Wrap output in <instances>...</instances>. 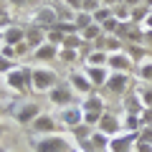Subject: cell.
<instances>
[{
	"label": "cell",
	"instance_id": "6da1fadb",
	"mask_svg": "<svg viewBox=\"0 0 152 152\" xmlns=\"http://www.w3.org/2000/svg\"><path fill=\"white\" fill-rule=\"evenodd\" d=\"M28 145L33 147V152H76L74 140L64 134V132H53V134H33L28 137Z\"/></svg>",
	"mask_w": 152,
	"mask_h": 152
},
{
	"label": "cell",
	"instance_id": "7a4b0ae2",
	"mask_svg": "<svg viewBox=\"0 0 152 152\" xmlns=\"http://www.w3.org/2000/svg\"><path fill=\"white\" fill-rule=\"evenodd\" d=\"M3 81H5V89H8V91H15V94H31V91H33L31 69L23 66V64H15L5 76H3Z\"/></svg>",
	"mask_w": 152,
	"mask_h": 152
},
{
	"label": "cell",
	"instance_id": "3957f363",
	"mask_svg": "<svg viewBox=\"0 0 152 152\" xmlns=\"http://www.w3.org/2000/svg\"><path fill=\"white\" fill-rule=\"evenodd\" d=\"M31 76H33V91H36V94H48L51 89L58 84V74H56L48 64L33 66V69H31Z\"/></svg>",
	"mask_w": 152,
	"mask_h": 152
},
{
	"label": "cell",
	"instance_id": "277c9868",
	"mask_svg": "<svg viewBox=\"0 0 152 152\" xmlns=\"http://www.w3.org/2000/svg\"><path fill=\"white\" fill-rule=\"evenodd\" d=\"M41 112H43V109H41V104H36V102H31V99H26V102L15 104V107L10 109V117H13V122H15V124L31 127L33 119H36Z\"/></svg>",
	"mask_w": 152,
	"mask_h": 152
},
{
	"label": "cell",
	"instance_id": "5b68a950",
	"mask_svg": "<svg viewBox=\"0 0 152 152\" xmlns=\"http://www.w3.org/2000/svg\"><path fill=\"white\" fill-rule=\"evenodd\" d=\"M74 89H71V84L66 81H58L53 89L48 91V102H51V107H58V109H64V107H71V104H76L74 102Z\"/></svg>",
	"mask_w": 152,
	"mask_h": 152
},
{
	"label": "cell",
	"instance_id": "8992f818",
	"mask_svg": "<svg viewBox=\"0 0 152 152\" xmlns=\"http://www.w3.org/2000/svg\"><path fill=\"white\" fill-rule=\"evenodd\" d=\"M58 124H61V129H66V132H71L74 127H79V124H84V109H81V104H71V107H64V109H58Z\"/></svg>",
	"mask_w": 152,
	"mask_h": 152
},
{
	"label": "cell",
	"instance_id": "52a82bcc",
	"mask_svg": "<svg viewBox=\"0 0 152 152\" xmlns=\"http://www.w3.org/2000/svg\"><path fill=\"white\" fill-rule=\"evenodd\" d=\"M28 129H31V134H53V132H61V124H58V117L56 114L41 112Z\"/></svg>",
	"mask_w": 152,
	"mask_h": 152
},
{
	"label": "cell",
	"instance_id": "ba28073f",
	"mask_svg": "<svg viewBox=\"0 0 152 152\" xmlns=\"http://www.w3.org/2000/svg\"><path fill=\"white\" fill-rule=\"evenodd\" d=\"M31 26H41V28H53L56 23H58V13H56L53 5H41V8H33L31 10Z\"/></svg>",
	"mask_w": 152,
	"mask_h": 152
},
{
	"label": "cell",
	"instance_id": "9c48e42d",
	"mask_svg": "<svg viewBox=\"0 0 152 152\" xmlns=\"http://www.w3.org/2000/svg\"><path fill=\"white\" fill-rule=\"evenodd\" d=\"M66 81L71 84V89H74L76 94H81V96H89V94L94 91V84L89 81V76H86V71H84V69H69Z\"/></svg>",
	"mask_w": 152,
	"mask_h": 152
},
{
	"label": "cell",
	"instance_id": "30bf717a",
	"mask_svg": "<svg viewBox=\"0 0 152 152\" xmlns=\"http://www.w3.org/2000/svg\"><path fill=\"white\" fill-rule=\"evenodd\" d=\"M109 71L112 74H132L137 66V61L132 58L127 51H119V53H109V61H107Z\"/></svg>",
	"mask_w": 152,
	"mask_h": 152
},
{
	"label": "cell",
	"instance_id": "8fae6325",
	"mask_svg": "<svg viewBox=\"0 0 152 152\" xmlns=\"http://www.w3.org/2000/svg\"><path fill=\"white\" fill-rule=\"evenodd\" d=\"M137 140H140V132H119L109 140V152H134Z\"/></svg>",
	"mask_w": 152,
	"mask_h": 152
},
{
	"label": "cell",
	"instance_id": "7c38bea8",
	"mask_svg": "<svg viewBox=\"0 0 152 152\" xmlns=\"http://www.w3.org/2000/svg\"><path fill=\"white\" fill-rule=\"evenodd\" d=\"M129 89V74H112L109 81L104 84V91L109 96H124Z\"/></svg>",
	"mask_w": 152,
	"mask_h": 152
},
{
	"label": "cell",
	"instance_id": "4fadbf2b",
	"mask_svg": "<svg viewBox=\"0 0 152 152\" xmlns=\"http://www.w3.org/2000/svg\"><path fill=\"white\" fill-rule=\"evenodd\" d=\"M96 129L104 132V134H109V137L119 134V132H122V117H119V114H112V112L107 109V112L102 114V119H99Z\"/></svg>",
	"mask_w": 152,
	"mask_h": 152
},
{
	"label": "cell",
	"instance_id": "5bb4252c",
	"mask_svg": "<svg viewBox=\"0 0 152 152\" xmlns=\"http://www.w3.org/2000/svg\"><path fill=\"white\" fill-rule=\"evenodd\" d=\"M3 28V41L0 43H10V46H18L26 41V28L20 26V23H5Z\"/></svg>",
	"mask_w": 152,
	"mask_h": 152
},
{
	"label": "cell",
	"instance_id": "9a60e30c",
	"mask_svg": "<svg viewBox=\"0 0 152 152\" xmlns=\"http://www.w3.org/2000/svg\"><path fill=\"white\" fill-rule=\"evenodd\" d=\"M84 71H86L89 81L94 84V89H104V84H107L109 76H112L109 66H84Z\"/></svg>",
	"mask_w": 152,
	"mask_h": 152
},
{
	"label": "cell",
	"instance_id": "2e32d148",
	"mask_svg": "<svg viewBox=\"0 0 152 152\" xmlns=\"http://www.w3.org/2000/svg\"><path fill=\"white\" fill-rule=\"evenodd\" d=\"M31 58H36L38 64H51V61L58 58V46H53V43H48V41H46V43H41L36 51H33Z\"/></svg>",
	"mask_w": 152,
	"mask_h": 152
},
{
	"label": "cell",
	"instance_id": "e0dca14e",
	"mask_svg": "<svg viewBox=\"0 0 152 152\" xmlns=\"http://www.w3.org/2000/svg\"><path fill=\"white\" fill-rule=\"evenodd\" d=\"M81 109H84V112H96V114H104V112H107V99H104L102 94L91 91L89 96H84V99H81Z\"/></svg>",
	"mask_w": 152,
	"mask_h": 152
},
{
	"label": "cell",
	"instance_id": "ac0fdd59",
	"mask_svg": "<svg viewBox=\"0 0 152 152\" xmlns=\"http://www.w3.org/2000/svg\"><path fill=\"white\" fill-rule=\"evenodd\" d=\"M46 33H48V31L41 28V26H28V28H26V43L36 51L41 43H46Z\"/></svg>",
	"mask_w": 152,
	"mask_h": 152
},
{
	"label": "cell",
	"instance_id": "d6986e66",
	"mask_svg": "<svg viewBox=\"0 0 152 152\" xmlns=\"http://www.w3.org/2000/svg\"><path fill=\"white\" fill-rule=\"evenodd\" d=\"M134 76H137V81H140V84H152V56H150V58L137 61Z\"/></svg>",
	"mask_w": 152,
	"mask_h": 152
},
{
	"label": "cell",
	"instance_id": "ffe728a7",
	"mask_svg": "<svg viewBox=\"0 0 152 152\" xmlns=\"http://www.w3.org/2000/svg\"><path fill=\"white\" fill-rule=\"evenodd\" d=\"M94 129H96V127H91V124H86V122H84V124H79V127H74V129H71V140L76 142V147H81L84 142H89V137L94 134Z\"/></svg>",
	"mask_w": 152,
	"mask_h": 152
},
{
	"label": "cell",
	"instance_id": "44dd1931",
	"mask_svg": "<svg viewBox=\"0 0 152 152\" xmlns=\"http://www.w3.org/2000/svg\"><path fill=\"white\" fill-rule=\"evenodd\" d=\"M122 109H124L127 114H140L142 109H145V107H142V102H140V96H137V91L122 96Z\"/></svg>",
	"mask_w": 152,
	"mask_h": 152
},
{
	"label": "cell",
	"instance_id": "7402d4cb",
	"mask_svg": "<svg viewBox=\"0 0 152 152\" xmlns=\"http://www.w3.org/2000/svg\"><path fill=\"white\" fill-rule=\"evenodd\" d=\"M107 61H109V53H107V51L94 48L91 53L84 58V66H107Z\"/></svg>",
	"mask_w": 152,
	"mask_h": 152
},
{
	"label": "cell",
	"instance_id": "603a6c76",
	"mask_svg": "<svg viewBox=\"0 0 152 152\" xmlns=\"http://www.w3.org/2000/svg\"><path fill=\"white\" fill-rule=\"evenodd\" d=\"M142 129V122H140V114H122V132H140Z\"/></svg>",
	"mask_w": 152,
	"mask_h": 152
},
{
	"label": "cell",
	"instance_id": "cb8c5ba5",
	"mask_svg": "<svg viewBox=\"0 0 152 152\" xmlns=\"http://www.w3.org/2000/svg\"><path fill=\"white\" fill-rule=\"evenodd\" d=\"M104 51L107 53H119V51H124V41L119 36H104Z\"/></svg>",
	"mask_w": 152,
	"mask_h": 152
},
{
	"label": "cell",
	"instance_id": "d4e9b609",
	"mask_svg": "<svg viewBox=\"0 0 152 152\" xmlns=\"http://www.w3.org/2000/svg\"><path fill=\"white\" fill-rule=\"evenodd\" d=\"M102 36H104V31H102L99 23H91L89 28H84V31H81V38H84V41H91V43H94V41H99Z\"/></svg>",
	"mask_w": 152,
	"mask_h": 152
},
{
	"label": "cell",
	"instance_id": "484cf974",
	"mask_svg": "<svg viewBox=\"0 0 152 152\" xmlns=\"http://www.w3.org/2000/svg\"><path fill=\"white\" fill-rule=\"evenodd\" d=\"M134 91H137V96H140L142 107H152V84H140Z\"/></svg>",
	"mask_w": 152,
	"mask_h": 152
},
{
	"label": "cell",
	"instance_id": "4316f807",
	"mask_svg": "<svg viewBox=\"0 0 152 152\" xmlns=\"http://www.w3.org/2000/svg\"><path fill=\"white\" fill-rule=\"evenodd\" d=\"M79 58H81V56H79V51H74V48H58V58H56V61L71 66V64H76Z\"/></svg>",
	"mask_w": 152,
	"mask_h": 152
},
{
	"label": "cell",
	"instance_id": "83f0119b",
	"mask_svg": "<svg viewBox=\"0 0 152 152\" xmlns=\"http://www.w3.org/2000/svg\"><path fill=\"white\" fill-rule=\"evenodd\" d=\"M91 23H94L91 13H84V10H81V13H76V15H74V26H76V31H79V33H81L84 28H89Z\"/></svg>",
	"mask_w": 152,
	"mask_h": 152
},
{
	"label": "cell",
	"instance_id": "f1b7e54d",
	"mask_svg": "<svg viewBox=\"0 0 152 152\" xmlns=\"http://www.w3.org/2000/svg\"><path fill=\"white\" fill-rule=\"evenodd\" d=\"M147 15H150V8H147L145 3H142V5H134V8H132V23H134V26H142Z\"/></svg>",
	"mask_w": 152,
	"mask_h": 152
},
{
	"label": "cell",
	"instance_id": "f546056e",
	"mask_svg": "<svg viewBox=\"0 0 152 152\" xmlns=\"http://www.w3.org/2000/svg\"><path fill=\"white\" fill-rule=\"evenodd\" d=\"M81 46H84L81 33H69V36L64 38V46H61V48H74V51H79Z\"/></svg>",
	"mask_w": 152,
	"mask_h": 152
},
{
	"label": "cell",
	"instance_id": "4dcf8cb0",
	"mask_svg": "<svg viewBox=\"0 0 152 152\" xmlns=\"http://www.w3.org/2000/svg\"><path fill=\"white\" fill-rule=\"evenodd\" d=\"M112 15H114V10H112V8H107V5H102L99 10H94V13H91L94 23H99V26H102V23H107Z\"/></svg>",
	"mask_w": 152,
	"mask_h": 152
},
{
	"label": "cell",
	"instance_id": "1f68e13d",
	"mask_svg": "<svg viewBox=\"0 0 152 152\" xmlns=\"http://www.w3.org/2000/svg\"><path fill=\"white\" fill-rule=\"evenodd\" d=\"M112 10H114V18H117V20H132V8H129V5H124V3L114 5Z\"/></svg>",
	"mask_w": 152,
	"mask_h": 152
},
{
	"label": "cell",
	"instance_id": "d6a6232c",
	"mask_svg": "<svg viewBox=\"0 0 152 152\" xmlns=\"http://www.w3.org/2000/svg\"><path fill=\"white\" fill-rule=\"evenodd\" d=\"M64 38H66V33H61V31H56V28H48V33H46V41L48 43H53V46H64Z\"/></svg>",
	"mask_w": 152,
	"mask_h": 152
},
{
	"label": "cell",
	"instance_id": "836d02e7",
	"mask_svg": "<svg viewBox=\"0 0 152 152\" xmlns=\"http://www.w3.org/2000/svg\"><path fill=\"white\" fill-rule=\"evenodd\" d=\"M0 56H3V58H10V61H15V58H18V53H15V46H10V43H0Z\"/></svg>",
	"mask_w": 152,
	"mask_h": 152
},
{
	"label": "cell",
	"instance_id": "e575fe53",
	"mask_svg": "<svg viewBox=\"0 0 152 152\" xmlns=\"http://www.w3.org/2000/svg\"><path fill=\"white\" fill-rule=\"evenodd\" d=\"M140 122H142V127H152V107H145L140 112Z\"/></svg>",
	"mask_w": 152,
	"mask_h": 152
},
{
	"label": "cell",
	"instance_id": "d590c367",
	"mask_svg": "<svg viewBox=\"0 0 152 152\" xmlns=\"http://www.w3.org/2000/svg\"><path fill=\"white\" fill-rule=\"evenodd\" d=\"M69 10H74V13H81L84 10V0H61Z\"/></svg>",
	"mask_w": 152,
	"mask_h": 152
},
{
	"label": "cell",
	"instance_id": "8d00e7d4",
	"mask_svg": "<svg viewBox=\"0 0 152 152\" xmlns=\"http://www.w3.org/2000/svg\"><path fill=\"white\" fill-rule=\"evenodd\" d=\"M142 46L152 51V28H142Z\"/></svg>",
	"mask_w": 152,
	"mask_h": 152
},
{
	"label": "cell",
	"instance_id": "74e56055",
	"mask_svg": "<svg viewBox=\"0 0 152 152\" xmlns=\"http://www.w3.org/2000/svg\"><path fill=\"white\" fill-rule=\"evenodd\" d=\"M15 53H18V58H26L28 53H33V48L26 43V41H23V43H18V46H15Z\"/></svg>",
	"mask_w": 152,
	"mask_h": 152
},
{
	"label": "cell",
	"instance_id": "f35d334b",
	"mask_svg": "<svg viewBox=\"0 0 152 152\" xmlns=\"http://www.w3.org/2000/svg\"><path fill=\"white\" fill-rule=\"evenodd\" d=\"M102 8V0H84V13H94Z\"/></svg>",
	"mask_w": 152,
	"mask_h": 152
},
{
	"label": "cell",
	"instance_id": "ab89813d",
	"mask_svg": "<svg viewBox=\"0 0 152 152\" xmlns=\"http://www.w3.org/2000/svg\"><path fill=\"white\" fill-rule=\"evenodd\" d=\"M13 66H15V64H13L10 58H3V56H0V76H5L8 71L13 69Z\"/></svg>",
	"mask_w": 152,
	"mask_h": 152
},
{
	"label": "cell",
	"instance_id": "60d3db41",
	"mask_svg": "<svg viewBox=\"0 0 152 152\" xmlns=\"http://www.w3.org/2000/svg\"><path fill=\"white\" fill-rule=\"evenodd\" d=\"M134 152H152V145L145 142V140H137L134 142Z\"/></svg>",
	"mask_w": 152,
	"mask_h": 152
},
{
	"label": "cell",
	"instance_id": "b9f144b4",
	"mask_svg": "<svg viewBox=\"0 0 152 152\" xmlns=\"http://www.w3.org/2000/svg\"><path fill=\"white\" fill-rule=\"evenodd\" d=\"M140 140H145V142L152 145V127H142L140 129Z\"/></svg>",
	"mask_w": 152,
	"mask_h": 152
},
{
	"label": "cell",
	"instance_id": "7bdbcfd3",
	"mask_svg": "<svg viewBox=\"0 0 152 152\" xmlns=\"http://www.w3.org/2000/svg\"><path fill=\"white\" fill-rule=\"evenodd\" d=\"M8 3H10L13 8H23V5H28L31 0H8Z\"/></svg>",
	"mask_w": 152,
	"mask_h": 152
},
{
	"label": "cell",
	"instance_id": "ee69618b",
	"mask_svg": "<svg viewBox=\"0 0 152 152\" xmlns=\"http://www.w3.org/2000/svg\"><path fill=\"white\" fill-rule=\"evenodd\" d=\"M122 3H124V5H129V8H134V5H142L145 0H122Z\"/></svg>",
	"mask_w": 152,
	"mask_h": 152
},
{
	"label": "cell",
	"instance_id": "f6af8a7d",
	"mask_svg": "<svg viewBox=\"0 0 152 152\" xmlns=\"http://www.w3.org/2000/svg\"><path fill=\"white\" fill-rule=\"evenodd\" d=\"M122 0H102V5H107V8H114V5H119Z\"/></svg>",
	"mask_w": 152,
	"mask_h": 152
},
{
	"label": "cell",
	"instance_id": "bcb514c9",
	"mask_svg": "<svg viewBox=\"0 0 152 152\" xmlns=\"http://www.w3.org/2000/svg\"><path fill=\"white\" fill-rule=\"evenodd\" d=\"M142 28H152V10H150V15L145 18V23H142Z\"/></svg>",
	"mask_w": 152,
	"mask_h": 152
},
{
	"label": "cell",
	"instance_id": "7dc6e473",
	"mask_svg": "<svg viewBox=\"0 0 152 152\" xmlns=\"http://www.w3.org/2000/svg\"><path fill=\"white\" fill-rule=\"evenodd\" d=\"M5 129H8V127H5V122L0 119V140H3V137H5Z\"/></svg>",
	"mask_w": 152,
	"mask_h": 152
},
{
	"label": "cell",
	"instance_id": "c3c4849f",
	"mask_svg": "<svg viewBox=\"0 0 152 152\" xmlns=\"http://www.w3.org/2000/svg\"><path fill=\"white\" fill-rule=\"evenodd\" d=\"M5 112H8V107H5L3 102H0V119H3V114H5Z\"/></svg>",
	"mask_w": 152,
	"mask_h": 152
},
{
	"label": "cell",
	"instance_id": "681fc988",
	"mask_svg": "<svg viewBox=\"0 0 152 152\" xmlns=\"http://www.w3.org/2000/svg\"><path fill=\"white\" fill-rule=\"evenodd\" d=\"M145 5H147V8H150V10H152V0H145Z\"/></svg>",
	"mask_w": 152,
	"mask_h": 152
},
{
	"label": "cell",
	"instance_id": "f907efd6",
	"mask_svg": "<svg viewBox=\"0 0 152 152\" xmlns=\"http://www.w3.org/2000/svg\"><path fill=\"white\" fill-rule=\"evenodd\" d=\"M0 152H8V150H5V147H3V145H0Z\"/></svg>",
	"mask_w": 152,
	"mask_h": 152
},
{
	"label": "cell",
	"instance_id": "816d5d0a",
	"mask_svg": "<svg viewBox=\"0 0 152 152\" xmlns=\"http://www.w3.org/2000/svg\"><path fill=\"white\" fill-rule=\"evenodd\" d=\"M76 152H86V150H76Z\"/></svg>",
	"mask_w": 152,
	"mask_h": 152
},
{
	"label": "cell",
	"instance_id": "f5cc1de1",
	"mask_svg": "<svg viewBox=\"0 0 152 152\" xmlns=\"http://www.w3.org/2000/svg\"><path fill=\"white\" fill-rule=\"evenodd\" d=\"M102 152H109V150H102Z\"/></svg>",
	"mask_w": 152,
	"mask_h": 152
}]
</instances>
